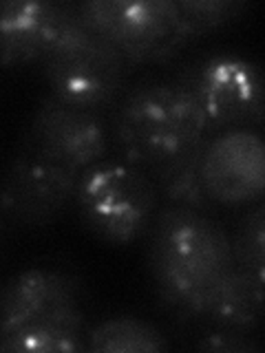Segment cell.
<instances>
[{
  "mask_svg": "<svg viewBox=\"0 0 265 353\" xmlns=\"http://www.w3.org/2000/svg\"><path fill=\"white\" fill-rule=\"evenodd\" d=\"M175 3L188 40L224 29L250 11V3L246 0H175Z\"/></svg>",
  "mask_w": 265,
  "mask_h": 353,
  "instance_id": "cell-15",
  "label": "cell"
},
{
  "mask_svg": "<svg viewBox=\"0 0 265 353\" xmlns=\"http://www.w3.org/2000/svg\"><path fill=\"white\" fill-rule=\"evenodd\" d=\"M195 349L202 351H217V353H248V351H261L263 345L254 340L248 331H235L224 327H206V331L197 338Z\"/></svg>",
  "mask_w": 265,
  "mask_h": 353,
  "instance_id": "cell-17",
  "label": "cell"
},
{
  "mask_svg": "<svg viewBox=\"0 0 265 353\" xmlns=\"http://www.w3.org/2000/svg\"><path fill=\"white\" fill-rule=\"evenodd\" d=\"M119 157L150 170L193 148L208 132L195 97L173 77H144L126 86L108 117Z\"/></svg>",
  "mask_w": 265,
  "mask_h": 353,
  "instance_id": "cell-2",
  "label": "cell"
},
{
  "mask_svg": "<svg viewBox=\"0 0 265 353\" xmlns=\"http://www.w3.org/2000/svg\"><path fill=\"white\" fill-rule=\"evenodd\" d=\"M22 143L66 168L82 172L106 159L113 139L104 113L44 95L33 110Z\"/></svg>",
  "mask_w": 265,
  "mask_h": 353,
  "instance_id": "cell-8",
  "label": "cell"
},
{
  "mask_svg": "<svg viewBox=\"0 0 265 353\" xmlns=\"http://www.w3.org/2000/svg\"><path fill=\"white\" fill-rule=\"evenodd\" d=\"M150 174L124 159H104L77 176L75 210L82 225L110 245L146 236L159 205Z\"/></svg>",
  "mask_w": 265,
  "mask_h": 353,
  "instance_id": "cell-4",
  "label": "cell"
},
{
  "mask_svg": "<svg viewBox=\"0 0 265 353\" xmlns=\"http://www.w3.org/2000/svg\"><path fill=\"white\" fill-rule=\"evenodd\" d=\"M77 176L80 172L20 143L3 181V221L25 230L53 223L75 201Z\"/></svg>",
  "mask_w": 265,
  "mask_h": 353,
  "instance_id": "cell-7",
  "label": "cell"
},
{
  "mask_svg": "<svg viewBox=\"0 0 265 353\" xmlns=\"http://www.w3.org/2000/svg\"><path fill=\"white\" fill-rule=\"evenodd\" d=\"M73 3L7 0L0 14V58L5 66L40 64L60 38Z\"/></svg>",
  "mask_w": 265,
  "mask_h": 353,
  "instance_id": "cell-9",
  "label": "cell"
},
{
  "mask_svg": "<svg viewBox=\"0 0 265 353\" xmlns=\"http://www.w3.org/2000/svg\"><path fill=\"white\" fill-rule=\"evenodd\" d=\"M230 239L235 263L265 285V203L243 212Z\"/></svg>",
  "mask_w": 265,
  "mask_h": 353,
  "instance_id": "cell-16",
  "label": "cell"
},
{
  "mask_svg": "<svg viewBox=\"0 0 265 353\" xmlns=\"http://www.w3.org/2000/svg\"><path fill=\"white\" fill-rule=\"evenodd\" d=\"M80 292V279L55 268H29L11 276L0 296V336L53 309L77 305Z\"/></svg>",
  "mask_w": 265,
  "mask_h": 353,
  "instance_id": "cell-10",
  "label": "cell"
},
{
  "mask_svg": "<svg viewBox=\"0 0 265 353\" xmlns=\"http://www.w3.org/2000/svg\"><path fill=\"white\" fill-rule=\"evenodd\" d=\"M213 135L199 139L193 148L146 170L161 199V205L188 208L199 212H213L215 201L204 176V159Z\"/></svg>",
  "mask_w": 265,
  "mask_h": 353,
  "instance_id": "cell-12",
  "label": "cell"
},
{
  "mask_svg": "<svg viewBox=\"0 0 265 353\" xmlns=\"http://www.w3.org/2000/svg\"><path fill=\"white\" fill-rule=\"evenodd\" d=\"M204 320L208 327L254 331L265 318V285L235 265L199 298L190 320Z\"/></svg>",
  "mask_w": 265,
  "mask_h": 353,
  "instance_id": "cell-11",
  "label": "cell"
},
{
  "mask_svg": "<svg viewBox=\"0 0 265 353\" xmlns=\"http://www.w3.org/2000/svg\"><path fill=\"white\" fill-rule=\"evenodd\" d=\"M49 95L66 104L106 113L126 91L132 64L115 44L99 36L73 5L60 38L40 62Z\"/></svg>",
  "mask_w": 265,
  "mask_h": 353,
  "instance_id": "cell-3",
  "label": "cell"
},
{
  "mask_svg": "<svg viewBox=\"0 0 265 353\" xmlns=\"http://www.w3.org/2000/svg\"><path fill=\"white\" fill-rule=\"evenodd\" d=\"M86 349L93 353H155L168 351L170 342L159 327L135 316L99 320L86 331Z\"/></svg>",
  "mask_w": 265,
  "mask_h": 353,
  "instance_id": "cell-14",
  "label": "cell"
},
{
  "mask_svg": "<svg viewBox=\"0 0 265 353\" xmlns=\"http://www.w3.org/2000/svg\"><path fill=\"white\" fill-rule=\"evenodd\" d=\"M77 9L132 66L170 60L188 42L175 0H82Z\"/></svg>",
  "mask_w": 265,
  "mask_h": 353,
  "instance_id": "cell-6",
  "label": "cell"
},
{
  "mask_svg": "<svg viewBox=\"0 0 265 353\" xmlns=\"http://www.w3.org/2000/svg\"><path fill=\"white\" fill-rule=\"evenodd\" d=\"M146 239L157 303L179 320H190L199 298L237 265L226 228L199 210L161 205Z\"/></svg>",
  "mask_w": 265,
  "mask_h": 353,
  "instance_id": "cell-1",
  "label": "cell"
},
{
  "mask_svg": "<svg viewBox=\"0 0 265 353\" xmlns=\"http://www.w3.org/2000/svg\"><path fill=\"white\" fill-rule=\"evenodd\" d=\"M86 318L77 305L60 307L11 334L0 336V349L18 353H71L86 349Z\"/></svg>",
  "mask_w": 265,
  "mask_h": 353,
  "instance_id": "cell-13",
  "label": "cell"
},
{
  "mask_svg": "<svg viewBox=\"0 0 265 353\" xmlns=\"http://www.w3.org/2000/svg\"><path fill=\"white\" fill-rule=\"evenodd\" d=\"M202 108L208 132L265 124V69L237 51H215L173 75Z\"/></svg>",
  "mask_w": 265,
  "mask_h": 353,
  "instance_id": "cell-5",
  "label": "cell"
}]
</instances>
